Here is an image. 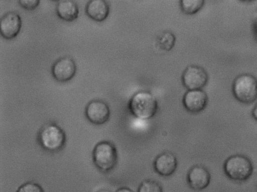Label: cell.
Instances as JSON below:
<instances>
[{
	"instance_id": "cell-22",
	"label": "cell",
	"mask_w": 257,
	"mask_h": 192,
	"mask_svg": "<svg viewBox=\"0 0 257 192\" xmlns=\"http://www.w3.org/2000/svg\"><path fill=\"white\" fill-rule=\"evenodd\" d=\"M96 192H110L109 191V190H106V189H100V190H98Z\"/></svg>"
},
{
	"instance_id": "cell-14",
	"label": "cell",
	"mask_w": 257,
	"mask_h": 192,
	"mask_svg": "<svg viewBox=\"0 0 257 192\" xmlns=\"http://www.w3.org/2000/svg\"><path fill=\"white\" fill-rule=\"evenodd\" d=\"M56 11L59 18L67 22H72L76 20L79 12L77 3L71 0L58 1Z\"/></svg>"
},
{
	"instance_id": "cell-20",
	"label": "cell",
	"mask_w": 257,
	"mask_h": 192,
	"mask_svg": "<svg viewBox=\"0 0 257 192\" xmlns=\"http://www.w3.org/2000/svg\"><path fill=\"white\" fill-rule=\"evenodd\" d=\"M251 116L252 118L257 121V103L255 104L251 111Z\"/></svg>"
},
{
	"instance_id": "cell-6",
	"label": "cell",
	"mask_w": 257,
	"mask_h": 192,
	"mask_svg": "<svg viewBox=\"0 0 257 192\" xmlns=\"http://www.w3.org/2000/svg\"><path fill=\"white\" fill-rule=\"evenodd\" d=\"M181 78L183 85L188 90L202 89L208 82V75L203 67L190 65L184 70Z\"/></svg>"
},
{
	"instance_id": "cell-3",
	"label": "cell",
	"mask_w": 257,
	"mask_h": 192,
	"mask_svg": "<svg viewBox=\"0 0 257 192\" xmlns=\"http://www.w3.org/2000/svg\"><path fill=\"white\" fill-rule=\"evenodd\" d=\"M235 99L243 104H250L257 100V78L248 73L236 76L232 85Z\"/></svg>"
},
{
	"instance_id": "cell-13",
	"label": "cell",
	"mask_w": 257,
	"mask_h": 192,
	"mask_svg": "<svg viewBox=\"0 0 257 192\" xmlns=\"http://www.w3.org/2000/svg\"><path fill=\"white\" fill-rule=\"evenodd\" d=\"M110 12L107 1L104 0L89 1L85 7V13L92 20L101 22L106 19Z\"/></svg>"
},
{
	"instance_id": "cell-21",
	"label": "cell",
	"mask_w": 257,
	"mask_h": 192,
	"mask_svg": "<svg viewBox=\"0 0 257 192\" xmlns=\"http://www.w3.org/2000/svg\"><path fill=\"white\" fill-rule=\"evenodd\" d=\"M115 192H134L131 188L122 187L118 188Z\"/></svg>"
},
{
	"instance_id": "cell-10",
	"label": "cell",
	"mask_w": 257,
	"mask_h": 192,
	"mask_svg": "<svg viewBox=\"0 0 257 192\" xmlns=\"http://www.w3.org/2000/svg\"><path fill=\"white\" fill-rule=\"evenodd\" d=\"M22 24L21 17L19 14L13 11L8 12L0 20L2 36L6 40L15 38L20 32Z\"/></svg>"
},
{
	"instance_id": "cell-4",
	"label": "cell",
	"mask_w": 257,
	"mask_h": 192,
	"mask_svg": "<svg viewBox=\"0 0 257 192\" xmlns=\"http://www.w3.org/2000/svg\"><path fill=\"white\" fill-rule=\"evenodd\" d=\"M92 158L94 165L100 171L109 172L114 168L117 163L116 147L110 141H100L93 148Z\"/></svg>"
},
{
	"instance_id": "cell-17",
	"label": "cell",
	"mask_w": 257,
	"mask_h": 192,
	"mask_svg": "<svg viewBox=\"0 0 257 192\" xmlns=\"http://www.w3.org/2000/svg\"><path fill=\"white\" fill-rule=\"evenodd\" d=\"M138 192H163L161 185L155 180L146 179L140 184Z\"/></svg>"
},
{
	"instance_id": "cell-23",
	"label": "cell",
	"mask_w": 257,
	"mask_h": 192,
	"mask_svg": "<svg viewBox=\"0 0 257 192\" xmlns=\"http://www.w3.org/2000/svg\"><path fill=\"white\" fill-rule=\"evenodd\" d=\"M256 21H257V20H256ZM256 24H257V23H256ZM256 28H257V25H256Z\"/></svg>"
},
{
	"instance_id": "cell-1",
	"label": "cell",
	"mask_w": 257,
	"mask_h": 192,
	"mask_svg": "<svg viewBox=\"0 0 257 192\" xmlns=\"http://www.w3.org/2000/svg\"><path fill=\"white\" fill-rule=\"evenodd\" d=\"M128 107L134 116L140 119L148 120L156 114L158 105L156 98L152 93L140 91L132 96Z\"/></svg>"
},
{
	"instance_id": "cell-5",
	"label": "cell",
	"mask_w": 257,
	"mask_h": 192,
	"mask_svg": "<svg viewBox=\"0 0 257 192\" xmlns=\"http://www.w3.org/2000/svg\"><path fill=\"white\" fill-rule=\"evenodd\" d=\"M64 131L55 124H48L41 130L39 140L42 147L46 150L57 152L63 148L66 142Z\"/></svg>"
},
{
	"instance_id": "cell-12",
	"label": "cell",
	"mask_w": 257,
	"mask_h": 192,
	"mask_svg": "<svg viewBox=\"0 0 257 192\" xmlns=\"http://www.w3.org/2000/svg\"><path fill=\"white\" fill-rule=\"evenodd\" d=\"M156 172L163 176H169L175 171L177 166L176 156L171 152H164L157 156L154 162Z\"/></svg>"
},
{
	"instance_id": "cell-16",
	"label": "cell",
	"mask_w": 257,
	"mask_h": 192,
	"mask_svg": "<svg viewBox=\"0 0 257 192\" xmlns=\"http://www.w3.org/2000/svg\"><path fill=\"white\" fill-rule=\"evenodd\" d=\"M204 0H181L180 7L182 12L192 15L198 12L204 5Z\"/></svg>"
},
{
	"instance_id": "cell-15",
	"label": "cell",
	"mask_w": 257,
	"mask_h": 192,
	"mask_svg": "<svg viewBox=\"0 0 257 192\" xmlns=\"http://www.w3.org/2000/svg\"><path fill=\"white\" fill-rule=\"evenodd\" d=\"M175 41V36L171 32L164 31L156 36L155 44L158 49L164 51H169L174 46Z\"/></svg>"
},
{
	"instance_id": "cell-19",
	"label": "cell",
	"mask_w": 257,
	"mask_h": 192,
	"mask_svg": "<svg viewBox=\"0 0 257 192\" xmlns=\"http://www.w3.org/2000/svg\"><path fill=\"white\" fill-rule=\"evenodd\" d=\"M20 6L27 10H34L37 8L40 3L39 0H20L18 1Z\"/></svg>"
},
{
	"instance_id": "cell-18",
	"label": "cell",
	"mask_w": 257,
	"mask_h": 192,
	"mask_svg": "<svg viewBox=\"0 0 257 192\" xmlns=\"http://www.w3.org/2000/svg\"><path fill=\"white\" fill-rule=\"evenodd\" d=\"M16 192H44V191L38 183L27 182L21 185Z\"/></svg>"
},
{
	"instance_id": "cell-2",
	"label": "cell",
	"mask_w": 257,
	"mask_h": 192,
	"mask_svg": "<svg viewBox=\"0 0 257 192\" xmlns=\"http://www.w3.org/2000/svg\"><path fill=\"white\" fill-rule=\"evenodd\" d=\"M253 170L252 162L243 155L230 156L225 160L223 164V171L226 176L237 182L247 180L252 174Z\"/></svg>"
},
{
	"instance_id": "cell-7",
	"label": "cell",
	"mask_w": 257,
	"mask_h": 192,
	"mask_svg": "<svg viewBox=\"0 0 257 192\" xmlns=\"http://www.w3.org/2000/svg\"><path fill=\"white\" fill-rule=\"evenodd\" d=\"M76 70L77 66L73 58L66 56L59 58L53 63L51 73L57 81L66 82L74 76Z\"/></svg>"
},
{
	"instance_id": "cell-8",
	"label": "cell",
	"mask_w": 257,
	"mask_h": 192,
	"mask_svg": "<svg viewBox=\"0 0 257 192\" xmlns=\"http://www.w3.org/2000/svg\"><path fill=\"white\" fill-rule=\"evenodd\" d=\"M110 114L109 106L105 102L100 100L90 101L85 109V115L87 119L95 125L106 123L109 118Z\"/></svg>"
},
{
	"instance_id": "cell-9",
	"label": "cell",
	"mask_w": 257,
	"mask_h": 192,
	"mask_svg": "<svg viewBox=\"0 0 257 192\" xmlns=\"http://www.w3.org/2000/svg\"><path fill=\"white\" fill-rule=\"evenodd\" d=\"M207 93L202 89L188 90L183 95L182 103L185 109L191 113H198L206 107Z\"/></svg>"
},
{
	"instance_id": "cell-11",
	"label": "cell",
	"mask_w": 257,
	"mask_h": 192,
	"mask_svg": "<svg viewBox=\"0 0 257 192\" xmlns=\"http://www.w3.org/2000/svg\"><path fill=\"white\" fill-rule=\"evenodd\" d=\"M187 180L189 186L195 190H201L209 184L211 175L208 169L202 165H195L189 170Z\"/></svg>"
}]
</instances>
